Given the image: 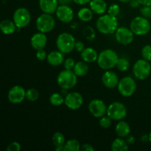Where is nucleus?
<instances>
[{"mask_svg":"<svg viewBox=\"0 0 151 151\" xmlns=\"http://www.w3.org/2000/svg\"><path fill=\"white\" fill-rule=\"evenodd\" d=\"M81 150H84V151H93L94 150V147L92 145H91L90 144L88 143H85V144L82 145H81Z\"/></svg>","mask_w":151,"mask_h":151,"instance_id":"41","label":"nucleus"},{"mask_svg":"<svg viewBox=\"0 0 151 151\" xmlns=\"http://www.w3.org/2000/svg\"><path fill=\"white\" fill-rule=\"evenodd\" d=\"M57 83L62 89H71L76 86L78 83V76L73 70L62 71L57 77Z\"/></svg>","mask_w":151,"mask_h":151,"instance_id":"4","label":"nucleus"},{"mask_svg":"<svg viewBox=\"0 0 151 151\" xmlns=\"http://www.w3.org/2000/svg\"><path fill=\"white\" fill-rule=\"evenodd\" d=\"M76 41L72 34L69 32H62L58 36L56 40V46L59 51L63 54L70 53L75 50Z\"/></svg>","mask_w":151,"mask_h":151,"instance_id":"3","label":"nucleus"},{"mask_svg":"<svg viewBox=\"0 0 151 151\" xmlns=\"http://www.w3.org/2000/svg\"><path fill=\"white\" fill-rule=\"evenodd\" d=\"M126 142H127V143L128 144V145H132V144H134V142H135V139H134V137H133V136H131V135L128 136V138H127Z\"/></svg>","mask_w":151,"mask_h":151,"instance_id":"46","label":"nucleus"},{"mask_svg":"<svg viewBox=\"0 0 151 151\" xmlns=\"http://www.w3.org/2000/svg\"><path fill=\"white\" fill-rule=\"evenodd\" d=\"M65 105L71 110H77L82 106L83 98L81 94L77 91H72L66 94L65 97Z\"/></svg>","mask_w":151,"mask_h":151,"instance_id":"13","label":"nucleus"},{"mask_svg":"<svg viewBox=\"0 0 151 151\" xmlns=\"http://www.w3.org/2000/svg\"><path fill=\"white\" fill-rule=\"evenodd\" d=\"M75 61L74 60L73 58H68L63 62V66H64L65 69H68V70H73L74 67L75 66Z\"/></svg>","mask_w":151,"mask_h":151,"instance_id":"37","label":"nucleus"},{"mask_svg":"<svg viewBox=\"0 0 151 151\" xmlns=\"http://www.w3.org/2000/svg\"><path fill=\"white\" fill-rule=\"evenodd\" d=\"M119 1H121V2H123V3H129L131 0H119Z\"/></svg>","mask_w":151,"mask_h":151,"instance_id":"47","label":"nucleus"},{"mask_svg":"<svg viewBox=\"0 0 151 151\" xmlns=\"http://www.w3.org/2000/svg\"><path fill=\"white\" fill-rule=\"evenodd\" d=\"M56 16L63 23H69L74 19V11L69 5H59L56 10Z\"/></svg>","mask_w":151,"mask_h":151,"instance_id":"15","label":"nucleus"},{"mask_svg":"<svg viewBox=\"0 0 151 151\" xmlns=\"http://www.w3.org/2000/svg\"><path fill=\"white\" fill-rule=\"evenodd\" d=\"M81 145L77 139H70L66 142L63 147V151H79L81 150Z\"/></svg>","mask_w":151,"mask_h":151,"instance_id":"28","label":"nucleus"},{"mask_svg":"<svg viewBox=\"0 0 151 151\" xmlns=\"http://www.w3.org/2000/svg\"><path fill=\"white\" fill-rule=\"evenodd\" d=\"M75 49L77 50V51L81 52L85 49L84 44L83 42H81V41H76L75 45Z\"/></svg>","mask_w":151,"mask_h":151,"instance_id":"40","label":"nucleus"},{"mask_svg":"<svg viewBox=\"0 0 151 151\" xmlns=\"http://www.w3.org/2000/svg\"><path fill=\"white\" fill-rule=\"evenodd\" d=\"M81 56L83 61L86 63H93L97 60L98 54L94 49L88 47V48H85L81 52Z\"/></svg>","mask_w":151,"mask_h":151,"instance_id":"21","label":"nucleus"},{"mask_svg":"<svg viewBox=\"0 0 151 151\" xmlns=\"http://www.w3.org/2000/svg\"><path fill=\"white\" fill-rule=\"evenodd\" d=\"M150 32H151V30H150Z\"/></svg>","mask_w":151,"mask_h":151,"instance_id":"49","label":"nucleus"},{"mask_svg":"<svg viewBox=\"0 0 151 151\" xmlns=\"http://www.w3.org/2000/svg\"><path fill=\"white\" fill-rule=\"evenodd\" d=\"M7 151H20L21 145L17 142H13L7 147Z\"/></svg>","mask_w":151,"mask_h":151,"instance_id":"39","label":"nucleus"},{"mask_svg":"<svg viewBox=\"0 0 151 151\" xmlns=\"http://www.w3.org/2000/svg\"><path fill=\"white\" fill-rule=\"evenodd\" d=\"M107 109L106 103L99 99L92 100L88 104V111L96 118H101L107 114Z\"/></svg>","mask_w":151,"mask_h":151,"instance_id":"12","label":"nucleus"},{"mask_svg":"<svg viewBox=\"0 0 151 151\" xmlns=\"http://www.w3.org/2000/svg\"><path fill=\"white\" fill-rule=\"evenodd\" d=\"M16 25L15 22L10 19H4L0 23V29L4 35H10L16 32Z\"/></svg>","mask_w":151,"mask_h":151,"instance_id":"23","label":"nucleus"},{"mask_svg":"<svg viewBox=\"0 0 151 151\" xmlns=\"http://www.w3.org/2000/svg\"><path fill=\"white\" fill-rule=\"evenodd\" d=\"M47 52L44 50V49H41V50H37L36 53H35V56H36V58L38 59L40 61H43L45 59L47 58Z\"/></svg>","mask_w":151,"mask_h":151,"instance_id":"38","label":"nucleus"},{"mask_svg":"<svg viewBox=\"0 0 151 151\" xmlns=\"http://www.w3.org/2000/svg\"><path fill=\"white\" fill-rule=\"evenodd\" d=\"M39 98V92L35 88H29L26 91V99L29 101L34 102Z\"/></svg>","mask_w":151,"mask_h":151,"instance_id":"31","label":"nucleus"},{"mask_svg":"<svg viewBox=\"0 0 151 151\" xmlns=\"http://www.w3.org/2000/svg\"><path fill=\"white\" fill-rule=\"evenodd\" d=\"M120 13V7L117 4H112L109 6L108 9V13L111 16L117 17Z\"/></svg>","mask_w":151,"mask_h":151,"instance_id":"34","label":"nucleus"},{"mask_svg":"<svg viewBox=\"0 0 151 151\" xmlns=\"http://www.w3.org/2000/svg\"><path fill=\"white\" fill-rule=\"evenodd\" d=\"M73 2H75V4H80V5H84V4H86L88 3H90V1L91 0H72Z\"/></svg>","mask_w":151,"mask_h":151,"instance_id":"43","label":"nucleus"},{"mask_svg":"<svg viewBox=\"0 0 151 151\" xmlns=\"http://www.w3.org/2000/svg\"><path fill=\"white\" fill-rule=\"evenodd\" d=\"M58 6V0H39V7L43 13L52 14L55 13Z\"/></svg>","mask_w":151,"mask_h":151,"instance_id":"18","label":"nucleus"},{"mask_svg":"<svg viewBox=\"0 0 151 151\" xmlns=\"http://www.w3.org/2000/svg\"><path fill=\"white\" fill-rule=\"evenodd\" d=\"M83 34L84 36L86 37V38L88 41H93L96 37L94 29L90 26L86 27L83 29Z\"/></svg>","mask_w":151,"mask_h":151,"instance_id":"32","label":"nucleus"},{"mask_svg":"<svg viewBox=\"0 0 151 151\" xmlns=\"http://www.w3.org/2000/svg\"><path fill=\"white\" fill-rule=\"evenodd\" d=\"M60 5H69L72 2V0H58Z\"/></svg>","mask_w":151,"mask_h":151,"instance_id":"44","label":"nucleus"},{"mask_svg":"<svg viewBox=\"0 0 151 151\" xmlns=\"http://www.w3.org/2000/svg\"><path fill=\"white\" fill-rule=\"evenodd\" d=\"M47 43V37L45 33L41 32H36L32 36L30 39V44L32 48L38 50L44 49Z\"/></svg>","mask_w":151,"mask_h":151,"instance_id":"17","label":"nucleus"},{"mask_svg":"<svg viewBox=\"0 0 151 151\" xmlns=\"http://www.w3.org/2000/svg\"><path fill=\"white\" fill-rule=\"evenodd\" d=\"M47 62L52 66H58L64 62V54L60 51H52L47 55Z\"/></svg>","mask_w":151,"mask_h":151,"instance_id":"19","label":"nucleus"},{"mask_svg":"<svg viewBox=\"0 0 151 151\" xmlns=\"http://www.w3.org/2000/svg\"><path fill=\"white\" fill-rule=\"evenodd\" d=\"M89 68L88 64L85 61H79L75 63V66L73 69V72L78 77L85 76L88 74Z\"/></svg>","mask_w":151,"mask_h":151,"instance_id":"26","label":"nucleus"},{"mask_svg":"<svg viewBox=\"0 0 151 151\" xmlns=\"http://www.w3.org/2000/svg\"><path fill=\"white\" fill-rule=\"evenodd\" d=\"M130 29L132 30L134 35L142 36L147 35L150 32L151 30V25L147 19L143 16H137L131 22Z\"/></svg>","mask_w":151,"mask_h":151,"instance_id":"5","label":"nucleus"},{"mask_svg":"<svg viewBox=\"0 0 151 151\" xmlns=\"http://www.w3.org/2000/svg\"><path fill=\"white\" fill-rule=\"evenodd\" d=\"M112 120H113V119H112L110 116H109L108 115L107 116L105 115V116H102V117L100 118V122H99V123H100V125L101 128H104V129H107V128H109L111 126Z\"/></svg>","mask_w":151,"mask_h":151,"instance_id":"33","label":"nucleus"},{"mask_svg":"<svg viewBox=\"0 0 151 151\" xmlns=\"http://www.w3.org/2000/svg\"><path fill=\"white\" fill-rule=\"evenodd\" d=\"M115 38L116 41L122 45H128L134 41V33L130 28L126 27H118L115 32Z\"/></svg>","mask_w":151,"mask_h":151,"instance_id":"11","label":"nucleus"},{"mask_svg":"<svg viewBox=\"0 0 151 151\" xmlns=\"http://www.w3.org/2000/svg\"><path fill=\"white\" fill-rule=\"evenodd\" d=\"M93 13L94 12L91 10V8L83 7V8L80 9L79 11H78V16L81 21L84 22H89V21H91L92 19Z\"/></svg>","mask_w":151,"mask_h":151,"instance_id":"27","label":"nucleus"},{"mask_svg":"<svg viewBox=\"0 0 151 151\" xmlns=\"http://www.w3.org/2000/svg\"><path fill=\"white\" fill-rule=\"evenodd\" d=\"M96 27L99 32L104 35L115 33L118 28L117 17L108 14L102 15L96 22Z\"/></svg>","mask_w":151,"mask_h":151,"instance_id":"1","label":"nucleus"},{"mask_svg":"<svg viewBox=\"0 0 151 151\" xmlns=\"http://www.w3.org/2000/svg\"><path fill=\"white\" fill-rule=\"evenodd\" d=\"M151 65L149 61L145 59L138 60L134 65L133 67V73L136 78L144 81L146 80L150 75Z\"/></svg>","mask_w":151,"mask_h":151,"instance_id":"8","label":"nucleus"},{"mask_svg":"<svg viewBox=\"0 0 151 151\" xmlns=\"http://www.w3.org/2000/svg\"><path fill=\"white\" fill-rule=\"evenodd\" d=\"M142 56L143 59L147 60V61H151V46L145 45L143 47L142 50Z\"/></svg>","mask_w":151,"mask_h":151,"instance_id":"35","label":"nucleus"},{"mask_svg":"<svg viewBox=\"0 0 151 151\" xmlns=\"http://www.w3.org/2000/svg\"><path fill=\"white\" fill-rule=\"evenodd\" d=\"M52 142L55 150H63V147L66 143V139H65L64 135L60 132H55L52 136Z\"/></svg>","mask_w":151,"mask_h":151,"instance_id":"24","label":"nucleus"},{"mask_svg":"<svg viewBox=\"0 0 151 151\" xmlns=\"http://www.w3.org/2000/svg\"><path fill=\"white\" fill-rule=\"evenodd\" d=\"M7 97L11 103L19 104L26 98V91L21 86H14L9 90Z\"/></svg>","mask_w":151,"mask_h":151,"instance_id":"14","label":"nucleus"},{"mask_svg":"<svg viewBox=\"0 0 151 151\" xmlns=\"http://www.w3.org/2000/svg\"><path fill=\"white\" fill-rule=\"evenodd\" d=\"M102 82L103 85L108 88H114L117 87L119 80L117 75L114 72L106 70L102 77Z\"/></svg>","mask_w":151,"mask_h":151,"instance_id":"16","label":"nucleus"},{"mask_svg":"<svg viewBox=\"0 0 151 151\" xmlns=\"http://www.w3.org/2000/svg\"><path fill=\"white\" fill-rule=\"evenodd\" d=\"M118 60V55L114 50L111 49H106L103 50L98 55L97 62L100 69L110 70L111 69L116 66Z\"/></svg>","mask_w":151,"mask_h":151,"instance_id":"2","label":"nucleus"},{"mask_svg":"<svg viewBox=\"0 0 151 151\" xmlns=\"http://www.w3.org/2000/svg\"><path fill=\"white\" fill-rule=\"evenodd\" d=\"M148 138H149L148 140L151 142V131H150V134H149V135H148Z\"/></svg>","mask_w":151,"mask_h":151,"instance_id":"48","label":"nucleus"},{"mask_svg":"<svg viewBox=\"0 0 151 151\" xmlns=\"http://www.w3.org/2000/svg\"><path fill=\"white\" fill-rule=\"evenodd\" d=\"M142 6H151V0H139Z\"/></svg>","mask_w":151,"mask_h":151,"instance_id":"45","label":"nucleus"},{"mask_svg":"<svg viewBox=\"0 0 151 151\" xmlns=\"http://www.w3.org/2000/svg\"><path fill=\"white\" fill-rule=\"evenodd\" d=\"M65 98L59 93H53L50 97V102L53 106H60L64 103Z\"/></svg>","mask_w":151,"mask_h":151,"instance_id":"29","label":"nucleus"},{"mask_svg":"<svg viewBox=\"0 0 151 151\" xmlns=\"http://www.w3.org/2000/svg\"><path fill=\"white\" fill-rule=\"evenodd\" d=\"M116 66L119 71H121V72H125V71H127L129 69L130 62L128 59L125 58H120L118 60Z\"/></svg>","mask_w":151,"mask_h":151,"instance_id":"30","label":"nucleus"},{"mask_svg":"<svg viewBox=\"0 0 151 151\" xmlns=\"http://www.w3.org/2000/svg\"><path fill=\"white\" fill-rule=\"evenodd\" d=\"M115 131L118 137L121 138H125L128 137L131 133V128L128 122L123 120H119V122L116 124Z\"/></svg>","mask_w":151,"mask_h":151,"instance_id":"22","label":"nucleus"},{"mask_svg":"<svg viewBox=\"0 0 151 151\" xmlns=\"http://www.w3.org/2000/svg\"><path fill=\"white\" fill-rule=\"evenodd\" d=\"M13 19L18 28H24L27 26L30 22V13L24 7H19L15 10Z\"/></svg>","mask_w":151,"mask_h":151,"instance_id":"10","label":"nucleus"},{"mask_svg":"<svg viewBox=\"0 0 151 151\" xmlns=\"http://www.w3.org/2000/svg\"><path fill=\"white\" fill-rule=\"evenodd\" d=\"M90 8L97 15H103L107 10V3L105 0H91L89 3Z\"/></svg>","mask_w":151,"mask_h":151,"instance_id":"20","label":"nucleus"},{"mask_svg":"<svg viewBox=\"0 0 151 151\" xmlns=\"http://www.w3.org/2000/svg\"><path fill=\"white\" fill-rule=\"evenodd\" d=\"M139 11L142 16L147 19H151V6H143Z\"/></svg>","mask_w":151,"mask_h":151,"instance_id":"36","label":"nucleus"},{"mask_svg":"<svg viewBox=\"0 0 151 151\" xmlns=\"http://www.w3.org/2000/svg\"><path fill=\"white\" fill-rule=\"evenodd\" d=\"M117 88L119 94L122 96L126 97H131L136 92L137 83L131 77H124L119 80Z\"/></svg>","mask_w":151,"mask_h":151,"instance_id":"6","label":"nucleus"},{"mask_svg":"<svg viewBox=\"0 0 151 151\" xmlns=\"http://www.w3.org/2000/svg\"><path fill=\"white\" fill-rule=\"evenodd\" d=\"M107 115L113 120H122L126 116L127 109L123 103L120 102H114L108 107Z\"/></svg>","mask_w":151,"mask_h":151,"instance_id":"9","label":"nucleus"},{"mask_svg":"<svg viewBox=\"0 0 151 151\" xmlns=\"http://www.w3.org/2000/svg\"><path fill=\"white\" fill-rule=\"evenodd\" d=\"M111 149L113 151H127L129 149L128 144L123 138L118 137L115 139L112 142Z\"/></svg>","mask_w":151,"mask_h":151,"instance_id":"25","label":"nucleus"},{"mask_svg":"<svg viewBox=\"0 0 151 151\" xmlns=\"http://www.w3.org/2000/svg\"><path fill=\"white\" fill-rule=\"evenodd\" d=\"M35 24L39 32L47 33L54 29L55 21L52 14L44 13L37 18Z\"/></svg>","mask_w":151,"mask_h":151,"instance_id":"7","label":"nucleus"},{"mask_svg":"<svg viewBox=\"0 0 151 151\" xmlns=\"http://www.w3.org/2000/svg\"><path fill=\"white\" fill-rule=\"evenodd\" d=\"M129 5L132 8H137L140 5V3L139 0H131L129 2Z\"/></svg>","mask_w":151,"mask_h":151,"instance_id":"42","label":"nucleus"}]
</instances>
